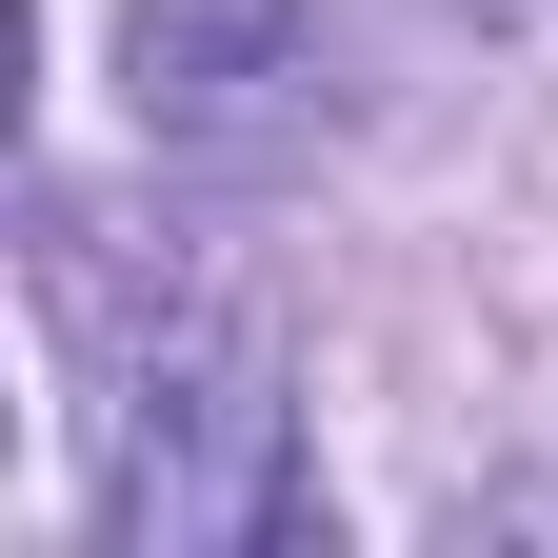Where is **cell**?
Here are the masks:
<instances>
[{
  "label": "cell",
  "instance_id": "obj_1",
  "mask_svg": "<svg viewBox=\"0 0 558 558\" xmlns=\"http://www.w3.org/2000/svg\"><path fill=\"white\" fill-rule=\"evenodd\" d=\"M319 478H300V399H279V339L259 300H180L100 339V538L120 558H259L300 538Z\"/></svg>",
  "mask_w": 558,
  "mask_h": 558
},
{
  "label": "cell",
  "instance_id": "obj_2",
  "mask_svg": "<svg viewBox=\"0 0 558 558\" xmlns=\"http://www.w3.org/2000/svg\"><path fill=\"white\" fill-rule=\"evenodd\" d=\"M140 140H220V160H279L319 140V21L279 0H140Z\"/></svg>",
  "mask_w": 558,
  "mask_h": 558
}]
</instances>
